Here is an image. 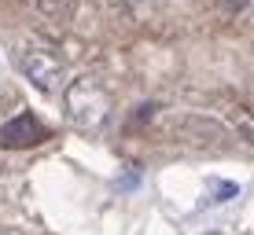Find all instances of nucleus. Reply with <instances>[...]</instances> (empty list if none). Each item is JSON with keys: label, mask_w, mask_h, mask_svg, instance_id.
I'll use <instances>...</instances> for the list:
<instances>
[{"label": "nucleus", "mask_w": 254, "mask_h": 235, "mask_svg": "<svg viewBox=\"0 0 254 235\" xmlns=\"http://www.w3.org/2000/svg\"><path fill=\"white\" fill-rule=\"evenodd\" d=\"M63 103H66V118L74 121V129L81 133H100L111 118V99L92 77H77V81L66 85L63 92Z\"/></svg>", "instance_id": "obj_1"}, {"label": "nucleus", "mask_w": 254, "mask_h": 235, "mask_svg": "<svg viewBox=\"0 0 254 235\" xmlns=\"http://www.w3.org/2000/svg\"><path fill=\"white\" fill-rule=\"evenodd\" d=\"M19 70L26 74V81H30L33 89L45 92V95H56L59 89H66L63 63H59L52 51H45V48H26V51H19Z\"/></svg>", "instance_id": "obj_2"}, {"label": "nucleus", "mask_w": 254, "mask_h": 235, "mask_svg": "<svg viewBox=\"0 0 254 235\" xmlns=\"http://www.w3.org/2000/svg\"><path fill=\"white\" fill-rule=\"evenodd\" d=\"M45 140H48V125H41L30 110H26V114H15L11 121L0 125V147H4V151H26V147H37Z\"/></svg>", "instance_id": "obj_3"}, {"label": "nucleus", "mask_w": 254, "mask_h": 235, "mask_svg": "<svg viewBox=\"0 0 254 235\" xmlns=\"http://www.w3.org/2000/svg\"><path fill=\"white\" fill-rule=\"evenodd\" d=\"M33 7L41 15H48V19H56V22H66L74 15V0H33Z\"/></svg>", "instance_id": "obj_4"}, {"label": "nucleus", "mask_w": 254, "mask_h": 235, "mask_svg": "<svg viewBox=\"0 0 254 235\" xmlns=\"http://www.w3.org/2000/svg\"><path fill=\"white\" fill-rule=\"evenodd\" d=\"M240 195L236 184H225V180H210V195L203 198V206H217V202H229V198Z\"/></svg>", "instance_id": "obj_5"}, {"label": "nucleus", "mask_w": 254, "mask_h": 235, "mask_svg": "<svg viewBox=\"0 0 254 235\" xmlns=\"http://www.w3.org/2000/svg\"><path fill=\"white\" fill-rule=\"evenodd\" d=\"M0 235H19V232H11V228H0Z\"/></svg>", "instance_id": "obj_6"}]
</instances>
